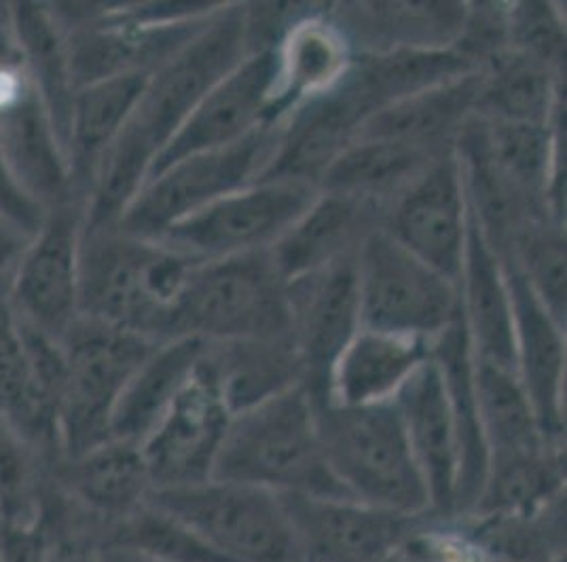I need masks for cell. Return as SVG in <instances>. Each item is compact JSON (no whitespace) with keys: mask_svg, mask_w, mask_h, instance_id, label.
I'll return each mask as SVG.
<instances>
[{"mask_svg":"<svg viewBox=\"0 0 567 562\" xmlns=\"http://www.w3.org/2000/svg\"><path fill=\"white\" fill-rule=\"evenodd\" d=\"M213 478L278 495L348 497L327 464L318 406L303 385L231 417Z\"/></svg>","mask_w":567,"mask_h":562,"instance_id":"7a4b0ae2","label":"cell"},{"mask_svg":"<svg viewBox=\"0 0 567 562\" xmlns=\"http://www.w3.org/2000/svg\"><path fill=\"white\" fill-rule=\"evenodd\" d=\"M381 229L457 285L468 239V201L455 146L434 157L385 206Z\"/></svg>","mask_w":567,"mask_h":562,"instance_id":"4fadbf2b","label":"cell"},{"mask_svg":"<svg viewBox=\"0 0 567 562\" xmlns=\"http://www.w3.org/2000/svg\"><path fill=\"white\" fill-rule=\"evenodd\" d=\"M355 53L343 30L332 20L331 4H322L295 25L276 48L278 87L269 125L292 108L337 85L350 71Z\"/></svg>","mask_w":567,"mask_h":562,"instance_id":"83f0119b","label":"cell"},{"mask_svg":"<svg viewBox=\"0 0 567 562\" xmlns=\"http://www.w3.org/2000/svg\"><path fill=\"white\" fill-rule=\"evenodd\" d=\"M280 497L301 562H383L430 514H399L350 497Z\"/></svg>","mask_w":567,"mask_h":562,"instance_id":"5bb4252c","label":"cell"},{"mask_svg":"<svg viewBox=\"0 0 567 562\" xmlns=\"http://www.w3.org/2000/svg\"><path fill=\"white\" fill-rule=\"evenodd\" d=\"M483 562H496V561H487V559H485V561H483ZM564 562H566V561H564Z\"/></svg>","mask_w":567,"mask_h":562,"instance_id":"f5cc1de1","label":"cell"},{"mask_svg":"<svg viewBox=\"0 0 567 562\" xmlns=\"http://www.w3.org/2000/svg\"><path fill=\"white\" fill-rule=\"evenodd\" d=\"M320 188L295 180H257L169 227L155 241L193 262L269 250L308 210Z\"/></svg>","mask_w":567,"mask_h":562,"instance_id":"30bf717a","label":"cell"},{"mask_svg":"<svg viewBox=\"0 0 567 562\" xmlns=\"http://www.w3.org/2000/svg\"><path fill=\"white\" fill-rule=\"evenodd\" d=\"M100 562H157L146 559L134 550L121 548V545H102L100 548Z\"/></svg>","mask_w":567,"mask_h":562,"instance_id":"f907efd6","label":"cell"},{"mask_svg":"<svg viewBox=\"0 0 567 562\" xmlns=\"http://www.w3.org/2000/svg\"><path fill=\"white\" fill-rule=\"evenodd\" d=\"M383 562H413V561H409V559H406V556H402L401 552H394V554H392V556H388V559H385V561Z\"/></svg>","mask_w":567,"mask_h":562,"instance_id":"816d5d0a","label":"cell"},{"mask_svg":"<svg viewBox=\"0 0 567 562\" xmlns=\"http://www.w3.org/2000/svg\"><path fill=\"white\" fill-rule=\"evenodd\" d=\"M85 201L72 199L45 214L18 267L9 296L13 318L62 343L79 320V264Z\"/></svg>","mask_w":567,"mask_h":562,"instance_id":"7c38bea8","label":"cell"},{"mask_svg":"<svg viewBox=\"0 0 567 562\" xmlns=\"http://www.w3.org/2000/svg\"><path fill=\"white\" fill-rule=\"evenodd\" d=\"M0 415L45 464L62 459L55 399L49 396L30 362L9 306L0 309Z\"/></svg>","mask_w":567,"mask_h":562,"instance_id":"d6a6232c","label":"cell"},{"mask_svg":"<svg viewBox=\"0 0 567 562\" xmlns=\"http://www.w3.org/2000/svg\"><path fill=\"white\" fill-rule=\"evenodd\" d=\"M474 381L489 461L538 452L546 446H564L544 436L515 371L474 357Z\"/></svg>","mask_w":567,"mask_h":562,"instance_id":"74e56055","label":"cell"},{"mask_svg":"<svg viewBox=\"0 0 567 562\" xmlns=\"http://www.w3.org/2000/svg\"><path fill=\"white\" fill-rule=\"evenodd\" d=\"M466 2H339L332 20L355 55L396 49L453 48Z\"/></svg>","mask_w":567,"mask_h":562,"instance_id":"cb8c5ba5","label":"cell"},{"mask_svg":"<svg viewBox=\"0 0 567 562\" xmlns=\"http://www.w3.org/2000/svg\"><path fill=\"white\" fill-rule=\"evenodd\" d=\"M206 341L176 336L159 343L127 381L113 410L111 436L142 445L187 389Z\"/></svg>","mask_w":567,"mask_h":562,"instance_id":"f546056e","label":"cell"},{"mask_svg":"<svg viewBox=\"0 0 567 562\" xmlns=\"http://www.w3.org/2000/svg\"><path fill=\"white\" fill-rule=\"evenodd\" d=\"M355 281L362 329L432 343L460 318L457 285L381 227L358 248Z\"/></svg>","mask_w":567,"mask_h":562,"instance_id":"ba28073f","label":"cell"},{"mask_svg":"<svg viewBox=\"0 0 567 562\" xmlns=\"http://www.w3.org/2000/svg\"><path fill=\"white\" fill-rule=\"evenodd\" d=\"M45 562H100V539L85 531L49 535Z\"/></svg>","mask_w":567,"mask_h":562,"instance_id":"681fc988","label":"cell"},{"mask_svg":"<svg viewBox=\"0 0 567 562\" xmlns=\"http://www.w3.org/2000/svg\"><path fill=\"white\" fill-rule=\"evenodd\" d=\"M508 2H466L464 22L453 43L476 71L511 49Z\"/></svg>","mask_w":567,"mask_h":562,"instance_id":"f6af8a7d","label":"cell"},{"mask_svg":"<svg viewBox=\"0 0 567 562\" xmlns=\"http://www.w3.org/2000/svg\"><path fill=\"white\" fill-rule=\"evenodd\" d=\"M381 216L383 210L375 204L320 190L269 254L284 280L303 278L358 254L362 241L381 227Z\"/></svg>","mask_w":567,"mask_h":562,"instance_id":"7402d4cb","label":"cell"},{"mask_svg":"<svg viewBox=\"0 0 567 562\" xmlns=\"http://www.w3.org/2000/svg\"><path fill=\"white\" fill-rule=\"evenodd\" d=\"M276 87V49L250 53L202 97L151 165L148 178L189 155L236 144L269 125Z\"/></svg>","mask_w":567,"mask_h":562,"instance_id":"2e32d148","label":"cell"},{"mask_svg":"<svg viewBox=\"0 0 567 562\" xmlns=\"http://www.w3.org/2000/svg\"><path fill=\"white\" fill-rule=\"evenodd\" d=\"M102 545H121L157 562H227L189 524L151 501L113 524Z\"/></svg>","mask_w":567,"mask_h":562,"instance_id":"b9f144b4","label":"cell"},{"mask_svg":"<svg viewBox=\"0 0 567 562\" xmlns=\"http://www.w3.org/2000/svg\"><path fill=\"white\" fill-rule=\"evenodd\" d=\"M9 20L25 72L66 148L72 97L76 92L69 34L45 2H9Z\"/></svg>","mask_w":567,"mask_h":562,"instance_id":"836d02e7","label":"cell"},{"mask_svg":"<svg viewBox=\"0 0 567 562\" xmlns=\"http://www.w3.org/2000/svg\"><path fill=\"white\" fill-rule=\"evenodd\" d=\"M394 406L401 415L415 464L424 476L430 510L445 518L455 516L460 448L445 385L432 353L424 366L404 383Z\"/></svg>","mask_w":567,"mask_h":562,"instance_id":"ffe728a7","label":"cell"},{"mask_svg":"<svg viewBox=\"0 0 567 562\" xmlns=\"http://www.w3.org/2000/svg\"><path fill=\"white\" fill-rule=\"evenodd\" d=\"M566 222L543 218L520 233L508 260L546 311L566 326Z\"/></svg>","mask_w":567,"mask_h":562,"instance_id":"60d3db41","label":"cell"},{"mask_svg":"<svg viewBox=\"0 0 567 562\" xmlns=\"http://www.w3.org/2000/svg\"><path fill=\"white\" fill-rule=\"evenodd\" d=\"M159 343L130 330L79 318L62 350L66 378L58 406L62 459H72L111 436L113 410L127 381Z\"/></svg>","mask_w":567,"mask_h":562,"instance_id":"8992f818","label":"cell"},{"mask_svg":"<svg viewBox=\"0 0 567 562\" xmlns=\"http://www.w3.org/2000/svg\"><path fill=\"white\" fill-rule=\"evenodd\" d=\"M148 501L189 524L227 562H301L278 492L210 478L153 491Z\"/></svg>","mask_w":567,"mask_h":562,"instance_id":"52a82bcc","label":"cell"},{"mask_svg":"<svg viewBox=\"0 0 567 562\" xmlns=\"http://www.w3.org/2000/svg\"><path fill=\"white\" fill-rule=\"evenodd\" d=\"M248 55L244 2H225L187 48L148 76L134 115L115 142L153 165L202 97Z\"/></svg>","mask_w":567,"mask_h":562,"instance_id":"5b68a950","label":"cell"},{"mask_svg":"<svg viewBox=\"0 0 567 562\" xmlns=\"http://www.w3.org/2000/svg\"><path fill=\"white\" fill-rule=\"evenodd\" d=\"M30 239L32 235L25 233L22 227L11 222L9 218L0 216V309L9 306L16 273Z\"/></svg>","mask_w":567,"mask_h":562,"instance_id":"c3c4849f","label":"cell"},{"mask_svg":"<svg viewBox=\"0 0 567 562\" xmlns=\"http://www.w3.org/2000/svg\"><path fill=\"white\" fill-rule=\"evenodd\" d=\"M195 262L162 241L118 229L83 231L79 318L130 330L153 343L174 339V309Z\"/></svg>","mask_w":567,"mask_h":562,"instance_id":"6da1fadb","label":"cell"},{"mask_svg":"<svg viewBox=\"0 0 567 562\" xmlns=\"http://www.w3.org/2000/svg\"><path fill=\"white\" fill-rule=\"evenodd\" d=\"M515 313V375L532 402L544 436L564 445L566 326L536 299L519 273L504 264Z\"/></svg>","mask_w":567,"mask_h":562,"instance_id":"d6986e66","label":"cell"},{"mask_svg":"<svg viewBox=\"0 0 567 562\" xmlns=\"http://www.w3.org/2000/svg\"><path fill=\"white\" fill-rule=\"evenodd\" d=\"M199 371L231 417L303 385V366L290 334L206 341Z\"/></svg>","mask_w":567,"mask_h":562,"instance_id":"603a6c76","label":"cell"},{"mask_svg":"<svg viewBox=\"0 0 567 562\" xmlns=\"http://www.w3.org/2000/svg\"><path fill=\"white\" fill-rule=\"evenodd\" d=\"M151 74L97 81L74 92L66 134V155L76 192L87 197L95 169L134 115Z\"/></svg>","mask_w":567,"mask_h":562,"instance_id":"4dcf8cb0","label":"cell"},{"mask_svg":"<svg viewBox=\"0 0 567 562\" xmlns=\"http://www.w3.org/2000/svg\"><path fill=\"white\" fill-rule=\"evenodd\" d=\"M278 140L276 125H262L236 144L189 155L148 178L118 220V231L159 239L169 227L208 208L237 188L257 183Z\"/></svg>","mask_w":567,"mask_h":562,"instance_id":"9c48e42d","label":"cell"},{"mask_svg":"<svg viewBox=\"0 0 567 562\" xmlns=\"http://www.w3.org/2000/svg\"><path fill=\"white\" fill-rule=\"evenodd\" d=\"M53 480L106 531L138 512L153 492L142 446L118 438L49 466ZM104 541V539H102Z\"/></svg>","mask_w":567,"mask_h":562,"instance_id":"44dd1931","label":"cell"},{"mask_svg":"<svg viewBox=\"0 0 567 562\" xmlns=\"http://www.w3.org/2000/svg\"><path fill=\"white\" fill-rule=\"evenodd\" d=\"M0 146L13 176L41 208L83 201L72 183L64 142L37 90L0 113Z\"/></svg>","mask_w":567,"mask_h":562,"instance_id":"4316f807","label":"cell"},{"mask_svg":"<svg viewBox=\"0 0 567 562\" xmlns=\"http://www.w3.org/2000/svg\"><path fill=\"white\" fill-rule=\"evenodd\" d=\"M476 92L478 71L381 108L364 121L358 138L413 142L434 148L451 146L474 115Z\"/></svg>","mask_w":567,"mask_h":562,"instance_id":"d590c367","label":"cell"},{"mask_svg":"<svg viewBox=\"0 0 567 562\" xmlns=\"http://www.w3.org/2000/svg\"><path fill=\"white\" fill-rule=\"evenodd\" d=\"M371 108L350 76L313 95L276 123L278 140L259 180L320 185L322 176L360 136Z\"/></svg>","mask_w":567,"mask_h":562,"instance_id":"e0dca14e","label":"cell"},{"mask_svg":"<svg viewBox=\"0 0 567 562\" xmlns=\"http://www.w3.org/2000/svg\"><path fill=\"white\" fill-rule=\"evenodd\" d=\"M457 294L474 357L515 371V313L506 271L474 225L471 211Z\"/></svg>","mask_w":567,"mask_h":562,"instance_id":"d4e9b609","label":"cell"},{"mask_svg":"<svg viewBox=\"0 0 567 562\" xmlns=\"http://www.w3.org/2000/svg\"><path fill=\"white\" fill-rule=\"evenodd\" d=\"M432 360L441 373L460 448V482L455 516L473 510L487 476V443L474 381V353L462 318L432 341Z\"/></svg>","mask_w":567,"mask_h":562,"instance_id":"f1b7e54d","label":"cell"},{"mask_svg":"<svg viewBox=\"0 0 567 562\" xmlns=\"http://www.w3.org/2000/svg\"><path fill=\"white\" fill-rule=\"evenodd\" d=\"M432 343L394 332L360 329L337 357L327 404L375 406L394 402L404 383L430 360Z\"/></svg>","mask_w":567,"mask_h":562,"instance_id":"484cf974","label":"cell"},{"mask_svg":"<svg viewBox=\"0 0 567 562\" xmlns=\"http://www.w3.org/2000/svg\"><path fill=\"white\" fill-rule=\"evenodd\" d=\"M45 214L48 210L41 208L18 183L0 146V216L22 227L25 233L34 235L39 231Z\"/></svg>","mask_w":567,"mask_h":562,"instance_id":"bcb514c9","label":"cell"},{"mask_svg":"<svg viewBox=\"0 0 567 562\" xmlns=\"http://www.w3.org/2000/svg\"><path fill=\"white\" fill-rule=\"evenodd\" d=\"M288 305L290 336L303 366V387L316 406H324L332 366L362 329L355 254L288 281Z\"/></svg>","mask_w":567,"mask_h":562,"instance_id":"9a60e30c","label":"cell"},{"mask_svg":"<svg viewBox=\"0 0 567 562\" xmlns=\"http://www.w3.org/2000/svg\"><path fill=\"white\" fill-rule=\"evenodd\" d=\"M476 72L455 48L396 49L385 53L355 55L350 76L375 115L404 97L445 85Z\"/></svg>","mask_w":567,"mask_h":562,"instance_id":"8d00e7d4","label":"cell"},{"mask_svg":"<svg viewBox=\"0 0 567 562\" xmlns=\"http://www.w3.org/2000/svg\"><path fill=\"white\" fill-rule=\"evenodd\" d=\"M451 146L434 148L413 142L358 138L327 169L318 188L350 195L385 210L402 188L411 185L434 157Z\"/></svg>","mask_w":567,"mask_h":562,"instance_id":"e575fe53","label":"cell"},{"mask_svg":"<svg viewBox=\"0 0 567 562\" xmlns=\"http://www.w3.org/2000/svg\"><path fill=\"white\" fill-rule=\"evenodd\" d=\"M290 334L288 281L269 250L195 262L174 309V339H274Z\"/></svg>","mask_w":567,"mask_h":562,"instance_id":"277c9868","label":"cell"},{"mask_svg":"<svg viewBox=\"0 0 567 562\" xmlns=\"http://www.w3.org/2000/svg\"><path fill=\"white\" fill-rule=\"evenodd\" d=\"M218 11L189 22H166L148 18L141 2H104L92 20L66 30L74 87L153 74L187 48Z\"/></svg>","mask_w":567,"mask_h":562,"instance_id":"8fae6325","label":"cell"},{"mask_svg":"<svg viewBox=\"0 0 567 562\" xmlns=\"http://www.w3.org/2000/svg\"><path fill=\"white\" fill-rule=\"evenodd\" d=\"M511 49L536 58L546 66L566 69V22L553 2L525 0L508 9Z\"/></svg>","mask_w":567,"mask_h":562,"instance_id":"ee69618b","label":"cell"},{"mask_svg":"<svg viewBox=\"0 0 567 562\" xmlns=\"http://www.w3.org/2000/svg\"><path fill=\"white\" fill-rule=\"evenodd\" d=\"M324 457L343 492L360 503L424 516L430 497L394 402L318 406Z\"/></svg>","mask_w":567,"mask_h":562,"instance_id":"3957f363","label":"cell"},{"mask_svg":"<svg viewBox=\"0 0 567 562\" xmlns=\"http://www.w3.org/2000/svg\"><path fill=\"white\" fill-rule=\"evenodd\" d=\"M231 413L199 366L187 389L142 443L153 491L210 480Z\"/></svg>","mask_w":567,"mask_h":562,"instance_id":"ac0fdd59","label":"cell"},{"mask_svg":"<svg viewBox=\"0 0 567 562\" xmlns=\"http://www.w3.org/2000/svg\"><path fill=\"white\" fill-rule=\"evenodd\" d=\"M487 561H566V495L532 514L457 516Z\"/></svg>","mask_w":567,"mask_h":562,"instance_id":"ab89813d","label":"cell"},{"mask_svg":"<svg viewBox=\"0 0 567 562\" xmlns=\"http://www.w3.org/2000/svg\"><path fill=\"white\" fill-rule=\"evenodd\" d=\"M564 72L508 49L478 71L474 117L553 125L561 118Z\"/></svg>","mask_w":567,"mask_h":562,"instance_id":"1f68e13d","label":"cell"},{"mask_svg":"<svg viewBox=\"0 0 567 562\" xmlns=\"http://www.w3.org/2000/svg\"><path fill=\"white\" fill-rule=\"evenodd\" d=\"M566 495V448L494 459L483 489L466 514H532Z\"/></svg>","mask_w":567,"mask_h":562,"instance_id":"f35d334b","label":"cell"},{"mask_svg":"<svg viewBox=\"0 0 567 562\" xmlns=\"http://www.w3.org/2000/svg\"><path fill=\"white\" fill-rule=\"evenodd\" d=\"M48 468L49 464L0 415V527L39 520Z\"/></svg>","mask_w":567,"mask_h":562,"instance_id":"7bdbcfd3","label":"cell"},{"mask_svg":"<svg viewBox=\"0 0 567 562\" xmlns=\"http://www.w3.org/2000/svg\"><path fill=\"white\" fill-rule=\"evenodd\" d=\"M49 533L39 520L0 527V562H45Z\"/></svg>","mask_w":567,"mask_h":562,"instance_id":"7dc6e473","label":"cell"}]
</instances>
